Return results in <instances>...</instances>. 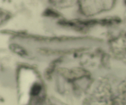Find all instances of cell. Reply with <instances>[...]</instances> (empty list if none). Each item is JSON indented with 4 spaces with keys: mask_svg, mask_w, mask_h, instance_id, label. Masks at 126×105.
Wrapping results in <instances>:
<instances>
[{
    "mask_svg": "<svg viewBox=\"0 0 126 105\" xmlns=\"http://www.w3.org/2000/svg\"><path fill=\"white\" fill-rule=\"evenodd\" d=\"M10 48L13 51L20 54H26L25 50L17 45H12L10 46Z\"/></svg>",
    "mask_w": 126,
    "mask_h": 105,
    "instance_id": "cell-1",
    "label": "cell"
},
{
    "mask_svg": "<svg viewBox=\"0 0 126 105\" xmlns=\"http://www.w3.org/2000/svg\"><path fill=\"white\" fill-rule=\"evenodd\" d=\"M40 86L37 84H35L32 86L31 91V93L33 95L38 94L41 90Z\"/></svg>",
    "mask_w": 126,
    "mask_h": 105,
    "instance_id": "cell-2",
    "label": "cell"
},
{
    "mask_svg": "<svg viewBox=\"0 0 126 105\" xmlns=\"http://www.w3.org/2000/svg\"><path fill=\"white\" fill-rule=\"evenodd\" d=\"M43 16L46 17H55L56 16V13L50 9H46L42 14Z\"/></svg>",
    "mask_w": 126,
    "mask_h": 105,
    "instance_id": "cell-3",
    "label": "cell"
}]
</instances>
